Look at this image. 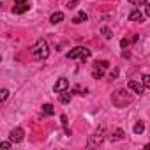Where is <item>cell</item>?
Here are the masks:
<instances>
[{
  "label": "cell",
  "mask_w": 150,
  "mask_h": 150,
  "mask_svg": "<svg viewBox=\"0 0 150 150\" xmlns=\"http://www.w3.org/2000/svg\"><path fill=\"white\" fill-rule=\"evenodd\" d=\"M30 51H32V57H34L35 60H44V58H48V55H50V48H48V42H46L44 39H39V41L30 48Z\"/></svg>",
  "instance_id": "obj_1"
},
{
  "label": "cell",
  "mask_w": 150,
  "mask_h": 150,
  "mask_svg": "<svg viewBox=\"0 0 150 150\" xmlns=\"http://www.w3.org/2000/svg\"><path fill=\"white\" fill-rule=\"evenodd\" d=\"M131 96H127V92L125 90H117L113 96H111V103L117 106V108H124V106H127V104H131Z\"/></svg>",
  "instance_id": "obj_2"
},
{
  "label": "cell",
  "mask_w": 150,
  "mask_h": 150,
  "mask_svg": "<svg viewBox=\"0 0 150 150\" xmlns=\"http://www.w3.org/2000/svg\"><path fill=\"white\" fill-rule=\"evenodd\" d=\"M92 55V51L88 50V48H85V46H76V48H74V50H71L65 57L67 58H81V60H85V58H88Z\"/></svg>",
  "instance_id": "obj_3"
},
{
  "label": "cell",
  "mask_w": 150,
  "mask_h": 150,
  "mask_svg": "<svg viewBox=\"0 0 150 150\" xmlns=\"http://www.w3.org/2000/svg\"><path fill=\"white\" fill-rule=\"evenodd\" d=\"M28 9H30L28 0H14V6H13V13L14 14H23Z\"/></svg>",
  "instance_id": "obj_4"
},
{
  "label": "cell",
  "mask_w": 150,
  "mask_h": 150,
  "mask_svg": "<svg viewBox=\"0 0 150 150\" xmlns=\"http://www.w3.org/2000/svg\"><path fill=\"white\" fill-rule=\"evenodd\" d=\"M104 132H106V129H104V125H101V127L90 136V143H92V145H101V143L104 141Z\"/></svg>",
  "instance_id": "obj_5"
},
{
  "label": "cell",
  "mask_w": 150,
  "mask_h": 150,
  "mask_svg": "<svg viewBox=\"0 0 150 150\" xmlns=\"http://www.w3.org/2000/svg\"><path fill=\"white\" fill-rule=\"evenodd\" d=\"M67 88H69V80H67V78H58L57 83H55V87H53V92H55V94H62V92H65Z\"/></svg>",
  "instance_id": "obj_6"
},
{
  "label": "cell",
  "mask_w": 150,
  "mask_h": 150,
  "mask_svg": "<svg viewBox=\"0 0 150 150\" xmlns=\"http://www.w3.org/2000/svg\"><path fill=\"white\" fill-rule=\"evenodd\" d=\"M23 136H25V131H23L21 127H16V129L11 131L9 139H11L13 143H20V141H23Z\"/></svg>",
  "instance_id": "obj_7"
},
{
  "label": "cell",
  "mask_w": 150,
  "mask_h": 150,
  "mask_svg": "<svg viewBox=\"0 0 150 150\" xmlns=\"http://www.w3.org/2000/svg\"><path fill=\"white\" fill-rule=\"evenodd\" d=\"M127 87H129V88H131L134 94H139V96H141V94L145 92V88H146L143 83H139V81H134V80H132V81H129V83H127Z\"/></svg>",
  "instance_id": "obj_8"
},
{
  "label": "cell",
  "mask_w": 150,
  "mask_h": 150,
  "mask_svg": "<svg viewBox=\"0 0 150 150\" xmlns=\"http://www.w3.org/2000/svg\"><path fill=\"white\" fill-rule=\"evenodd\" d=\"M129 21H143V14H141V11H138V9L131 11V13H129Z\"/></svg>",
  "instance_id": "obj_9"
},
{
  "label": "cell",
  "mask_w": 150,
  "mask_h": 150,
  "mask_svg": "<svg viewBox=\"0 0 150 150\" xmlns=\"http://www.w3.org/2000/svg\"><path fill=\"white\" fill-rule=\"evenodd\" d=\"M87 20H88V14H87L85 11H80L78 16L72 18V23H83V21H87Z\"/></svg>",
  "instance_id": "obj_10"
},
{
  "label": "cell",
  "mask_w": 150,
  "mask_h": 150,
  "mask_svg": "<svg viewBox=\"0 0 150 150\" xmlns=\"http://www.w3.org/2000/svg\"><path fill=\"white\" fill-rule=\"evenodd\" d=\"M60 21H64V13H53V14L50 16V23L57 25V23H60Z\"/></svg>",
  "instance_id": "obj_11"
},
{
  "label": "cell",
  "mask_w": 150,
  "mask_h": 150,
  "mask_svg": "<svg viewBox=\"0 0 150 150\" xmlns=\"http://www.w3.org/2000/svg\"><path fill=\"white\" fill-rule=\"evenodd\" d=\"M124 136H125V134H124L122 129H115L113 134H111V139H113V141H120V139H124Z\"/></svg>",
  "instance_id": "obj_12"
},
{
  "label": "cell",
  "mask_w": 150,
  "mask_h": 150,
  "mask_svg": "<svg viewBox=\"0 0 150 150\" xmlns=\"http://www.w3.org/2000/svg\"><path fill=\"white\" fill-rule=\"evenodd\" d=\"M53 113H55V110H53V106H51V104H44V106H42V115L51 117Z\"/></svg>",
  "instance_id": "obj_13"
},
{
  "label": "cell",
  "mask_w": 150,
  "mask_h": 150,
  "mask_svg": "<svg viewBox=\"0 0 150 150\" xmlns=\"http://www.w3.org/2000/svg\"><path fill=\"white\" fill-rule=\"evenodd\" d=\"M132 131H134V134H141V132L145 131V124H143V122H136L134 127H132Z\"/></svg>",
  "instance_id": "obj_14"
},
{
  "label": "cell",
  "mask_w": 150,
  "mask_h": 150,
  "mask_svg": "<svg viewBox=\"0 0 150 150\" xmlns=\"http://www.w3.org/2000/svg\"><path fill=\"white\" fill-rule=\"evenodd\" d=\"M103 71H104V69H101V67H94V71H92V76H94V78H103V74H104Z\"/></svg>",
  "instance_id": "obj_15"
},
{
  "label": "cell",
  "mask_w": 150,
  "mask_h": 150,
  "mask_svg": "<svg viewBox=\"0 0 150 150\" xmlns=\"http://www.w3.org/2000/svg\"><path fill=\"white\" fill-rule=\"evenodd\" d=\"M60 103H62V104H69V103H71V96L62 92V94H60Z\"/></svg>",
  "instance_id": "obj_16"
},
{
  "label": "cell",
  "mask_w": 150,
  "mask_h": 150,
  "mask_svg": "<svg viewBox=\"0 0 150 150\" xmlns=\"http://www.w3.org/2000/svg\"><path fill=\"white\" fill-rule=\"evenodd\" d=\"M60 122H62V125H64V129H65V134H67V136H71V131L67 129V117H65V115H62V117H60Z\"/></svg>",
  "instance_id": "obj_17"
},
{
  "label": "cell",
  "mask_w": 150,
  "mask_h": 150,
  "mask_svg": "<svg viewBox=\"0 0 150 150\" xmlns=\"http://www.w3.org/2000/svg\"><path fill=\"white\" fill-rule=\"evenodd\" d=\"M110 64H108V60H97L96 64H94V67H101V69H106Z\"/></svg>",
  "instance_id": "obj_18"
},
{
  "label": "cell",
  "mask_w": 150,
  "mask_h": 150,
  "mask_svg": "<svg viewBox=\"0 0 150 150\" xmlns=\"http://www.w3.org/2000/svg\"><path fill=\"white\" fill-rule=\"evenodd\" d=\"M101 34H103V35H104V37H106V39H111V37H113V35H111V32H110V28H108V27H103V28H101Z\"/></svg>",
  "instance_id": "obj_19"
},
{
  "label": "cell",
  "mask_w": 150,
  "mask_h": 150,
  "mask_svg": "<svg viewBox=\"0 0 150 150\" xmlns=\"http://www.w3.org/2000/svg\"><path fill=\"white\" fill-rule=\"evenodd\" d=\"M129 4L131 6H143V4H146V0H129Z\"/></svg>",
  "instance_id": "obj_20"
},
{
  "label": "cell",
  "mask_w": 150,
  "mask_h": 150,
  "mask_svg": "<svg viewBox=\"0 0 150 150\" xmlns=\"http://www.w3.org/2000/svg\"><path fill=\"white\" fill-rule=\"evenodd\" d=\"M143 85L146 88H150V74H145V76H143Z\"/></svg>",
  "instance_id": "obj_21"
},
{
  "label": "cell",
  "mask_w": 150,
  "mask_h": 150,
  "mask_svg": "<svg viewBox=\"0 0 150 150\" xmlns=\"http://www.w3.org/2000/svg\"><path fill=\"white\" fill-rule=\"evenodd\" d=\"M78 6V0H69V2H67V7L71 9V7H76Z\"/></svg>",
  "instance_id": "obj_22"
},
{
  "label": "cell",
  "mask_w": 150,
  "mask_h": 150,
  "mask_svg": "<svg viewBox=\"0 0 150 150\" xmlns=\"http://www.w3.org/2000/svg\"><path fill=\"white\" fill-rule=\"evenodd\" d=\"M127 46H129V41H127V39H122V41H120V48H122V50H125Z\"/></svg>",
  "instance_id": "obj_23"
},
{
  "label": "cell",
  "mask_w": 150,
  "mask_h": 150,
  "mask_svg": "<svg viewBox=\"0 0 150 150\" xmlns=\"http://www.w3.org/2000/svg\"><path fill=\"white\" fill-rule=\"evenodd\" d=\"M0 148H4V150H9V148H11V143H7V141L0 143Z\"/></svg>",
  "instance_id": "obj_24"
},
{
  "label": "cell",
  "mask_w": 150,
  "mask_h": 150,
  "mask_svg": "<svg viewBox=\"0 0 150 150\" xmlns=\"http://www.w3.org/2000/svg\"><path fill=\"white\" fill-rule=\"evenodd\" d=\"M7 97H9V90H7V88H4V90H2V101H6Z\"/></svg>",
  "instance_id": "obj_25"
},
{
  "label": "cell",
  "mask_w": 150,
  "mask_h": 150,
  "mask_svg": "<svg viewBox=\"0 0 150 150\" xmlns=\"http://www.w3.org/2000/svg\"><path fill=\"white\" fill-rule=\"evenodd\" d=\"M145 14H146V16H150V4H146V6H145Z\"/></svg>",
  "instance_id": "obj_26"
}]
</instances>
